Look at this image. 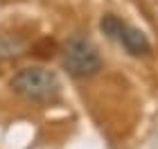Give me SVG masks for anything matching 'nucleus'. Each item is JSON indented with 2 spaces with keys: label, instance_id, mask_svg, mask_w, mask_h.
I'll return each mask as SVG.
<instances>
[{
  "label": "nucleus",
  "instance_id": "obj_2",
  "mask_svg": "<svg viewBox=\"0 0 158 149\" xmlns=\"http://www.w3.org/2000/svg\"><path fill=\"white\" fill-rule=\"evenodd\" d=\"M61 66L73 79H88L102 70V56L86 34L77 32L61 48Z\"/></svg>",
  "mask_w": 158,
  "mask_h": 149
},
{
  "label": "nucleus",
  "instance_id": "obj_1",
  "mask_svg": "<svg viewBox=\"0 0 158 149\" xmlns=\"http://www.w3.org/2000/svg\"><path fill=\"white\" fill-rule=\"evenodd\" d=\"M9 84H11L14 93H18L20 97L30 99V102H36V104H50L61 93L59 77L50 68H43V66L20 68L11 77Z\"/></svg>",
  "mask_w": 158,
  "mask_h": 149
},
{
  "label": "nucleus",
  "instance_id": "obj_3",
  "mask_svg": "<svg viewBox=\"0 0 158 149\" xmlns=\"http://www.w3.org/2000/svg\"><path fill=\"white\" fill-rule=\"evenodd\" d=\"M99 30L111 41L120 43L131 56H147L152 52V43H149V39L145 34L140 30H135V27H131L129 23H124L115 14H106V16L99 20Z\"/></svg>",
  "mask_w": 158,
  "mask_h": 149
}]
</instances>
